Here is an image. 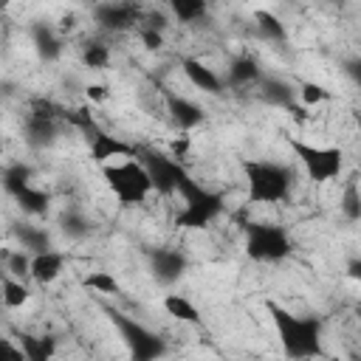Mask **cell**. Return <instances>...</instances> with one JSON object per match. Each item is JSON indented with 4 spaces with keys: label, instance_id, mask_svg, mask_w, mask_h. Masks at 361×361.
<instances>
[{
    "label": "cell",
    "instance_id": "cell-1",
    "mask_svg": "<svg viewBox=\"0 0 361 361\" xmlns=\"http://www.w3.org/2000/svg\"><path fill=\"white\" fill-rule=\"evenodd\" d=\"M268 316L276 327L279 344L285 358L290 361H310V358H322L324 355V344H322V319L319 316H299L288 307H282L279 302H268Z\"/></svg>",
    "mask_w": 361,
    "mask_h": 361
},
{
    "label": "cell",
    "instance_id": "cell-2",
    "mask_svg": "<svg viewBox=\"0 0 361 361\" xmlns=\"http://www.w3.org/2000/svg\"><path fill=\"white\" fill-rule=\"evenodd\" d=\"M245 192L251 203H282L290 195L293 172L276 161H245Z\"/></svg>",
    "mask_w": 361,
    "mask_h": 361
},
{
    "label": "cell",
    "instance_id": "cell-3",
    "mask_svg": "<svg viewBox=\"0 0 361 361\" xmlns=\"http://www.w3.org/2000/svg\"><path fill=\"white\" fill-rule=\"evenodd\" d=\"M178 195L183 200V209L175 214V226L178 228H206L220 212H223V195L206 189L200 180H195L189 172L180 178L178 183Z\"/></svg>",
    "mask_w": 361,
    "mask_h": 361
},
{
    "label": "cell",
    "instance_id": "cell-4",
    "mask_svg": "<svg viewBox=\"0 0 361 361\" xmlns=\"http://www.w3.org/2000/svg\"><path fill=\"white\" fill-rule=\"evenodd\" d=\"M102 178H104L107 189L116 195V200L121 206H138L155 192L152 178H149L147 166L138 158H127L121 164L102 166Z\"/></svg>",
    "mask_w": 361,
    "mask_h": 361
},
{
    "label": "cell",
    "instance_id": "cell-5",
    "mask_svg": "<svg viewBox=\"0 0 361 361\" xmlns=\"http://www.w3.org/2000/svg\"><path fill=\"white\" fill-rule=\"evenodd\" d=\"M110 322L118 330L133 361H158L166 355V341L155 330H149L147 324H141L133 316H124L118 310H110Z\"/></svg>",
    "mask_w": 361,
    "mask_h": 361
},
{
    "label": "cell",
    "instance_id": "cell-6",
    "mask_svg": "<svg viewBox=\"0 0 361 361\" xmlns=\"http://www.w3.org/2000/svg\"><path fill=\"white\" fill-rule=\"evenodd\" d=\"M293 243L282 226L274 223H245V254L254 262H282L290 257Z\"/></svg>",
    "mask_w": 361,
    "mask_h": 361
},
{
    "label": "cell",
    "instance_id": "cell-7",
    "mask_svg": "<svg viewBox=\"0 0 361 361\" xmlns=\"http://www.w3.org/2000/svg\"><path fill=\"white\" fill-rule=\"evenodd\" d=\"M290 149L313 183L336 180L344 169V152L338 147H316V144H305V141L290 138Z\"/></svg>",
    "mask_w": 361,
    "mask_h": 361
},
{
    "label": "cell",
    "instance_id": "cell-8",
    "mask_svg": "<svg viewBox=\"0 0 361 361\" xmlns=\"http://www.w3.org/2000/svg\"><path fill=\"white\" fill-rule=\"evenodd\" d=\"M135 158L147 166V172L152 178V186H155L158 195H178V183L189 172L180 161H175L172 155L158 152L152 147H135Z\"/></svg>",
    "mask_w": 361,
    "mask_h": 361
},
{
    "label": "cell",
    "instance_id": "cell-9",
    "mask_svg": "<svg viewBox=\"0 0 361 361\" xmlns=\"http://www.w3.org/2000/svg\"><path fill=\"white\" fill-rule=\"evenodd\" d=\"M85 135H87L90 158H93L99 166H107V161H113V158H135V147H133V144H127V141L110 135V133L102 130L96 121L85 130Z\"/></svg>",
    "mask_w": 361,
    "mask_h": 361
},
{
    "label": "cell",
    "instance_id": "cell-10",
    "mask_svg": "<svg viewBox=\"0 0 361 361\" xmlns=\"http://www.w3.org/2000/svg\"><path fill=\"white\" fill-rule=\"evenodd\" d=\"M93 20L104 31H127V28H141L144 11L135 3H102L93 8Z\"/></svg>",
    "mask_w": 361,
    "mask_h": 361
},
{
    "label": "cell",
    "instance_id": "cell-11",
    "mask_svg": "<svg viewBox=\"0 0 361 361\" xmlns=\"http://www.w3.org/2000/svg\"><path fill=\"white\" fill-rule=\"evenodd\" d=\"M56 135V107L51 102H37L25 118V141L31 147H48Z\"/></svg>",
    "mask_w": 361,
    "mask_h": 361
},
{
    "label": "cell",
    "instance_id": "cell-12",
    "mask_svg": "<svg viewBox=\"0 0 361 361\" xmlns=\"http://www.w3.org/2000/svg\"><path fill=\"white\" fill-rule=\"evenodd\" d=\"M149 268L161 285H172L189 271V259L178 248H155L149 251Z\"/></svg>",
    "mask_w": 361,
    "mask_h": 361
},
{
    "label": "cell",
    "instance_id": "cell-13",
    "mask_svg": "<svg viewBox=\"0 0 361 361\" xmlns=\"http://www.w3.org/2000/svg\"><path fill=\"white\" fill-rule=\"evenodd\" d=\"M180 68H183V76L189 79L192 87H197V90H203V93H212V96H220V93H223V79H220L209 65H203L200 59L183 56V59H180Z\"/></svg>",
    "mask_w": 361,
    "mask_h": 361
},
{
    "label": "cell",
    "instance_id": "cell-14",
    "mask_svg": "<svg viewBox=\"0 0 361 361\" xmlns=\"http://www.w3.org/2000/svg\"><path fill=\"white\" fill-rule=\"evenodd\" d=\"M166 110H169V118L175 121V127H180V130H192V127L203 124V107L178 93L166 96Z\"/></svg>",
    "mask_w": 361,
    "mask_h": 361
},
{
    "label": "cell",
    "instance_id": "cell-15",
    "mask_svg": "<svg viewBox=\"0 0 361 361\" xmlns=\"http://www.w3.org/2000/svg\"><path fill=\"white\" fill-rule=\"evenodd\" d=\"M62 268H65V254L62 251H45V254L31 257V279L37 285H51L54 279H59Z\"/></svg>",
    "mask_w": 361,
    "mask_h": 361
},
{
    "label": "cell",
    "instance_id": "cell-16",
    "mask_svg": "<svg viewBox=\"0 0 361 361\" xmlns=\"http://www.w3.org/2000/svg\"><path fill=\"white\" fill-rule=\"evenodd\" d=\"M262 79V68L254 56L243 54V56H234L228 62V85L234 87H248V85H257Z\"/></svg>",
    "mask_w": 361,
    "mask_h": 361
},
{
    "label": "cell",
    "instance_id": "cell-17",
    "mask_svg": "<svg viewBox=\"0 0 361 361\" xmlns=\"http://www.w3.org/2000/svg\"><path fill=\"white\" fill-rule=\"evenodd\" d=\"M17 344L25 353V361H51L56 355V338L54 336H34V333H20Z\"/></svg>",
    "mask_w": 361,
    "mask_h": 361
},
{
    "label": "cell",
    "instance_id": "cell-18",
    "mask_svg": "<svg viewBox=\"0 0 361 361\" xmlns=\"http://www.w3.org/2000/svg\"><path fill=\"white\" fill-rule=\"evenodd\" d=\"M31 37H34V48H37L39 59H45V62L59 59V54H62V39H59V34H56L51 25L37 23V25L31 28Z\"/></svg>",
    "mask_w": 361,
    "mask_h": 361
},
{
    "label": "cell",
    "instance_id": "cell-19",
    "mask_svg": "<svg viewBox=\"0 0 361 361\" xmlns=\"http://www.w3.org/2000/svg\"><path fill=\"white\" fill-rule=\"evenodd\" d=\"M14 234H17L20 245H23V251H28L31 257H34V254L54 251V245H51V234H48L45 228H39V226H28V223H23V226L14 228Z\"/></svg>",
    "mask_w": 361,
    "mask_h": 361
},
{
    "label": "cell",
    "instance_id": "cell-20",
    "mask_svg": "<svg viewBox=\"0 0 361 361\" xmlns=\"http://www.w3.org/2000/svg\"><path fill=\"white\" fill-rule=\"evenodd\" d=\"M31 178H34V169H31L28 164H23V161L8 164V166L3 169V189H6L11 197H17L25 186H31Z\"/></svg>",
    "mask_w": 361,
    "mask_h": 361
},
{
    "label": "cell",
    "instance_id": "cell-21",
    "mask_svg": "<svg viewBox=\"0 0 361 361\" xmlns=\"http://www.w3.org/2000/svg\"><path fill=\"white\" fill-rule=\"evenodd\" d=\"M164 310H166L172 319H178V322L200 324V313H197V307H195L186 296H180V293H166V296H164Z\"/></svg>",
    "mask_w": 361,
    "mask_h": 361
},
{
    "label": "cell",
    "instance_id": "cell-22",
    "mask_svg": "<svg viewBox=\"0 0 361 361\" xmlns=\"http://www.w3.org/2000/svg\"><path fill=\"white\" fill-rule=\"evenodd\" d=\"M259 96H262V102L288 110V107L293 104V85H288V82H282V79H265Z\"/></svg>",
    "mask_w": 361,
    "mask_h": 361
},
{
    "label": "cell",
    "instance_id": "cell-23",
    "mask_svg": "<svg viewBox=\"0 0 361 361\" xmlns=\"http://www.w3.org/2000/svg\"><path fill=\"white\" fill-rule=\"evenodd\" d=\"M254 20H257V31H259L262 39H268V42H285L288 39V28H285V23L276 14L254 11Z\"/></svg>",
    "mask_w": 361,
    "mask_h": 361
},
{
    "label": "cell",
    "instance_id": "cell-24",
    "mask_svg": "<svg viewBox=\"0 0 361 361\" xmlns=\"http://www.w3.org/2000/svg\"><path fill=\"white\" fill-rule=\"evenodd\" d=\"M14 200L20 203V209H23V212H28V214L39 217V214H45V212H48L51 195H48L45 189H37V186L31 183V186H25V189H23V192H20Z\"/></svg>",
    "mask_w": 361,
    "mask_h": 361
},
{
    "label": "cell",
    "instance_id": "cell-25",
    "mask_svg": "<svg viewBox=\"0 0 361 361\" xmlns=\"http://www.w3.org/2000/svg\"><path fill=\"white\" fill-rule=\"evenodd\" d=\"M79 59H82L85 68H90V71H102V68H107V62H110V48H107L102 39H87V42L82 45Z\"/></svg>",
    "mask_w": 361,
    "mask_h": 361
},
{
    "label": "cell",
    "instance_id": "cell-26",
    "mask_svg": "<svg viewBox=\"0 0 361 361\" xmlns=\"http://www.w3.org/2000/svg\"><path fill=\"white\" fill-rule=\"evenodd\" d=\"M338 206H341L344 220H350V223H358V220H361V189H358V180H355V178L347 180Z\"/></svg>",
    "mask_w": 361,
    "mask_h": 361
},
{
    "label": "cell",
    "instance_id": "cell-27",
    "mask_svg": "<svg viewBox=\"0 0 361 361\" xmlns=\"http://www.w3.org/2000/svg\"><path fill=\"white\" fill-rule=\"evenodd\" d=\"M82 285L90 288V290H96V293H107V296L121 293L118 279H116L113 274H107V271H93V274H87V276L82 279Z\"/></svg>",
    "mask_w": 361,
    "mask_h": 361
},
{
    "label": "cell",
    "instance_id": "cell-28",
    "mask_svg": "<svg viewBox=\"0 0 361 361\" xmlns=\"http://www.w3.org/2000/svg\"><path fill=\"white\" fill-rule=\"evenodd\" d=\"M31 299V293H28V288L23 285V282H17L14 276H3V305L6 307H23L25 302Z\"/></svg>",
    "mask_w": 361,
    "mask_h": 361
},
{
    "label": "cell",
    "instance_id": "cell-29",
    "mask_svg": "<svg viewBox=\"0 0 361 361\" xmlns=\"http://www.w3.org/2000/svg\"><path fill=\"white\" fill-rule=\"evenodd\" d=\"M206 11H209V6H206L203 0H175V3H172V14H175L180 23H195V20H200Z\"/></svg>",
    "mask_w": 361,
    "mask_h": 361
},
{
    "label": "cell",
    "instance_id": "cell-30",
    "mask_svg": "<svg viewBox=\"0 0 361 361\" xmlns=\"http://www.w3.org/2000/svg\"><path fill=\"white\" fill-rule=\"evenodd\" d=\"M3 262H6V274L8 276H31V257H28V251H6V257H3Z\"/></svg>",
    "mask_w": 361,
    "mask_h": 361
},
{
    "label": "cell",
    "instance_id": "cell-31",
    "mask_svg": "<svg viewBox=\"0 0 361 361\" xmlns=\"http://www.w3.org/2000/svg\"><path fill=\"white\" fill-rule=\"evenodd\" d=\"M296 93H299L302 104H307V107H313V104H322V102H330V99H333V93H330L324 85H319V82H302Z\"/></svg>",
    "mask_w": 361,
    "mask_h": 361
},
{
    "label": "cell",
    "instance_id": "cell-32",
    "mask_svg": "<svg viewBox=\"0 0 361 361\" xmlns=\"http://www.w3.org/2000/svg\"><path fill=\"white\" fill-rule=\"evenodd\" d=\"M62 231H65L68 237H73V240H82V237L90 234V223H87L79 212H65V214H62Z\"/></svg>",
    "mask_w": 361,
    "mask_h": 361
},
{
    "label": "cell",
    "instance_id": "cell-33",
    "mask_svg": "<svg viewBox=\"0 0 361 361\" xmlns=\"http://www.w3.org/2000/svg\"><path fill=\"white\" fill-rule=\"evenodd\" d=\"M138 37H141V42H144V48H149V51H158V48L164 45V34H161L158 28H149V25H141V28H138Z\"/></svg>",
    "mask_w": 361,
    "mask_h": 361
},
{
    "label": "cell",
    "instance_id": "cell-34",
    "mask_svg": "<svg viewBox=\"0 0 361 361\" xmlns=\"http://www.w3.org/2000/svg\"><path fill=\"white\" fill-rule=\"evenodd\" d=\"M0 361H25V353L11 338H0Z\"/></svg>",
    "mask_w": 361,
    "mask_h": 361
},
{
    "label": "cell",
    "instance_id": "cell-35",
    "mask_svg": "<svg viewBox=\"0 0 361 361\" xmlns=\"http://www.w3.org/2000/svg\"><path fill=\"white\" fill-rule=\"evenodd\" d=\"M186 152H189V135H180V138H175V141H172V147H169V155H172L175 161H180V164H183Z\"/></svg>",
    "mask_w": 361,
    "mask_h": 361
},
{
    "label": "cell",
    "instance_id": "cell-36",
    "mask_svg": "<svg viewBox=\"0 0 361 361\" xmlns=\"http://www.w3.org/2000/svg\"><path fill=\"white\" fill-rule=\"evenodd\" d=\"M85 96H87V102H104L107 99V87L104 85H87Z\"/></svg>",
    "mask_w": 361,
    "mask_h": 361
},
{
    "label": "cell",
    "instance_id": "cell-37",
    "mask_svg": "<svg viewBox=\"0 0 361 361\" xmlns=\"http://www.w3.org/2000/svg\"><path fill=\"white\" fill-rule=\"evenodd\" d=\"M344 71H347V76H350L355 85H361V59H350V62H344Z\"/></svg>",
    "mask_w": 361,
    "mask_h": 361
},
{
    "label": "cell",
    "instance_id": "cell-38",
    "mask_svg": "<svg viewBox=\"0 0 361 361\" xmlns=\"http://www.w3.org/2000/svg\"><path fill=\"white\" fill-rule=\"evenodd\" d=\"M344 274H347L353 282H361V257L350 259V262H347V268H344Z\"/></svg>",
    "mask_w": 361,
    "mask_h": 361
},
{
    "label": "cell",
    "instance_id": "cell-39",
    "mask_svg": "<svg viewBox=\"0 0 361 361\" xmlns=\"http://www.w3.org/2000/svg\"><path fill=\"white\" fill-rule=\"evenodd\" d=\"M355 172L361 175V147H358V164H355Z\"/></svg>",
    "mask_w": 361,
    "mask_h": 361
}]
</instances>
